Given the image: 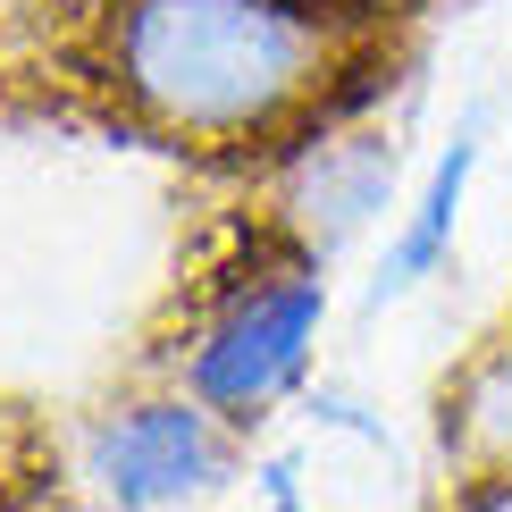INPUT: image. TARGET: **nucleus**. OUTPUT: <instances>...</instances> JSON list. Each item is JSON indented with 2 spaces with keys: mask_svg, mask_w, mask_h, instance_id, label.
<instances>
[{
  "mask_svg": "<svg viewBox=\"0 0 512 512\" xmlns=\"http://www.w3.org/2000/svg\"><path fill=\"white\" fill-rule=\"evenodd\" d=\"M319 319H328V286H319V269H303V261L236 286L227 311L202 328V345L185 353L194 403H210L219 420L269 412V403L303 378V361L319 345Z\"/></svg>",
  "mask_w": 512,
  "mask_h": 512,
  "instance_id": "nucleus-2",
  "label": "nucleus"
},
{
  "mask_svg": "<svg viewBox=\"0 0 512 512\" xmlns=\"http://www.w3.org/2000/svg\"><path fill=\"white\" fill-rule=\"evenodd\" d=\"M454 512H512V471H479L471 487H462Z\"/></svg>",
  "mask_w": 512,
  "mask_h": 512,
  "instance_id": "nucleus-7",
  "label": "nucleus"
},
{
  "mask_svg": "<svg viewBox=\"0 0 512 512\" xmlns=\"http://www.w3.org/2000/svg\"><path fill=\"white\" fill-rule=\"evenodd\" d=\"M471 168H479V135H454V143L437 152L429 185H420V202H412V219H403V236L387 244V269H378L370 303H387V294L420 286V277L445 261V244H454V219H462V194H471Z\"/></svg>",
  "mask_w": 512,
  "mask_h": 512,
  "instance_id": "nucleus-4",
  "label": "nucleus"
},
{
  "mask_svg": "<svg viewBox=\"0 0 512 512\" xmlns=\"http://www.w3.org/2000/svg\"><path fill=\"white\" fill-rule=\"evenodd\" d=\"M227 445H219V412L210 403H126L118 420H101L93 437V479L118 512H143V504H177L194 487L219 479Z\"/></svg>",
  "mask_w": 512,
  "mask_h": 512,
  "instance_id": "nucleus-3",
  "label": "nucleus"
},
{
  "mask_svg": "<svg viewBox=\"0 0 512 512\" xmlns=\"http://www.w3.org/2000/svg\"><path fill=\"white\" fill-rule=\"evenodd\" d=\"M353 34V0H110L101 76L185 143H252L328 118Z\"/></svg>",
  "mask_w": 512,
  "mask_h": 512,
  "instance_id": "nucleus-1",
  "label": "nucleus"
},
{
  "mask_svg": "<svg viewBox=\"0 0 512 512\" xmlns=\"http://www.w3.org/2000/svg\"><path fill=\"white\" fill-rule=\"evenodd\" d=\"M277 512H294V504H277Z\"/></svg>",
  "mask_w": 512,
  "mask_h": 512,
  "instance_id": "nucleus-8",
  "label": "nucleus"
},
{
  "mask_svg": "<svg viewBox=\"0 0 512 512\" xmlns=\"http://www.w3.org/2000/svg\"><path fill=\"white\" fill-rule=\"evenodd\" d=\"M445 437L471 471H512V336L496 353H479L462 387L445 395Z\"/></svg>",
  "mask_w": 512,
  "mask_h": 512,
  "instance_id": "nucleus-6",
  "label": "nucleus"
},
{
  "mask_svg": "<svg viewBox=\"0 0 512 512\" xmlns=\"http://www.w3.org/2000/svg\"><path fill=\"white\" fill-rule=\"evenodd\" d=\"M387 185H395V152L378 135H319V143H303V210L311 219L328 210V236L361 227L387 202Z\"/></svg>",
  "mask_w": 512,
  "mask_h": 512,
  "instance_id": "nucleus-5",
  "label": "nucleus"
}]
</instances>
